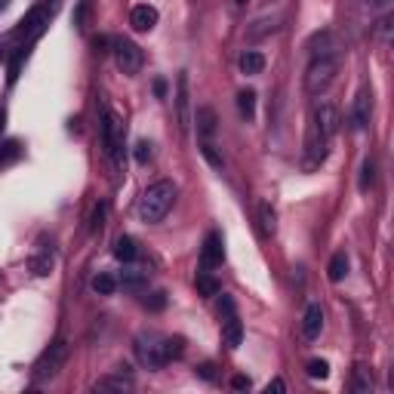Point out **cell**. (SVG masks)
<instances>
[{"mask_svg": "<svg viewBox=\"0 0 394 394\" xmlns=\"http://www.w3.org/2000/svg\"><path fill=\"white\" fill-rule=\"evenodd\" d=\"M339 74V59L336 56H314L305 71V93L308 96H324L333 87Z\"/></svg>", "mask_w": 394, "mask_h": 394, "instance_id": "cell-4", "label": "cell"}, {"mask_svg": "<svg viewBox=\"0 0 394 394\" xmlns=\"http://www.w3.org/2000/svg\"><path fill=\"white\" fill-rule=\"evenodd\" d=\"M133 154H136V161L139 164H148L151 161V154H154V148H151V142H136V151H133Z\"/></svg>", "mask_w": 394, "mask_h": 394, "instance_id": "cell-31", "label": "cell"}, {"mask_svg": "<svg viewBox=\"0 0 394 394\" xmlns=\"http://www.w3.org/2000/svg\"><path fill=\"white\" fill-rule=\"evenodd\" d=\"M321 330H324V308L317 302H312V305H305V314H302V336L314 342L321 336Z\"/></svg>", "mask_w": 394, "mask_h": 394, "instance_id": "cell-11", "label": "cell"}, {"mask_svg": "<svg viewBox=\"0 0 394 394\" xmlns=\"http://www.w3.org/2000/svg\"><path fill=\"white\" fill-rule=\"evenodd\" d=\"M336 130H339V108L333 102H326V99H321V102L314 105V111H312L308 136H305V170L308 173H314V170H321L324 166Z\"/></svg>", "mask_w": 394, "mask_h": 394, "instance_id": "cell-1", "label": "cell"}, {"mask_svg": "<svg viewBox=\"0 0 394 394\" xmlns=\"http://www.w3.org/2000/svg\"><path fill=\"white\" fill-rule=\"evenodd\" d=\"M4 6H6V0H0V10H4Z\"/></svg>", "mask_w": 394, "mask_h": 394, "instance_id": "cell-43", "label": "cell"}, {"mask_svg": "<svg viewBox=\"0 0 394 394\" xmlns=\"http://www.w3.org/2000/svg\"><path fill=\"white\" fill-rule=\"evenodd\" d=\"M376 4H379V6H385V4H388V0H376Z\"/></svg>", "mask_w": 394, "mask_h": 394, "instance_id": "cell-42", "label": "cell"}, {"mask_svg": "<svg viewBox=\"0 0 394 394\" xmlns=\"http://www.w3.org/2000/svg\"><path fill=\"white\" fill-rule=\"evenodd\" d=\"M225 262V240L219 231H209L204 240V250H200V268H216Z\"/></svg>", "mask_w": 394, "mask_h": 394, "instance_id": "cell-10", "label": "cell"}, {"mask_svg": "<svg viewBox=\"0 0 394 394\" xmlns=\"http://www.w3.org/2000/svg\"><path fill=\"white\" fill-rule=\"evenodd\" d=\"M99 139H102V148L108 154V161L114 164V170H123V139H127V127L123 121L114 114V108L102 102V111H99Z\"/></svg>", "mask_w": 394, "mask_h": 394, "instance_id": "cell-3", "label": "cell"}, {"mask_svg": "<svg viewBox=\"0 0 394 394\" xmlns=\"http://www.w3.org/2000/svg\"><path fill=\"white\" fill-rule=\"evenodd\" d=\"M56 6H59L56 0H44V4H37L35 10H31V13L19 22V28L13 31V37H16V40H22V37H37L40 31H44V25H49V19H53Z\"/></svg>", "mask_w": 394, "mask_h": 394, "instance_id": "cell-6", "label": "cell"}, {"mask_svg": "<svg viewBox=\"0 0 394 394\" xmlns=\"http://www.w3.org/2000/svg\"><path fill=\"white\" fill-rule=\"evenodd\" d=\"M19 142H4V145H0V166H6V164H13L16 161V157H19Z\"/></svg>", "mask_w": 394, "mask_h": 394, "instance_id": "cell-27", "label": "cell"}, {"mask_svg": "<svg viewBox=\"0 0 394 394\" xmlns=\"http://www.w3.org/2000/svg\"><path fill=\"white\" fill-rule=\"evenodd\" d=\"M259 231H262V238H271L278 231V213H274V207L268 200L259 204Z\"/></svg>", "mask_w": 394, "mask_h": 394, "instance_id": "cell-15", "label": "cell"}, {"mask_svg": "<svg viewBox=\"0 0 394 394\" xmlns=\"http://www.w3.org/2000/svg\"><path fill=\"white\" fill-rule=\"evenodd\" d=\"M145 283V274L142 271H123V287L127 290H139Z\"/></svg>", "mask_w": 394, "mask_h": 394, "instance_id": "cell-32", "label": "cell"}, {"mask_svg": "<svg viewBox=\"0 0 394 394\" xmlns=\"http://www.w3.org/2000/svg\"><path fill=\"white\" fill-rule=\"evenodd\" d=\"M345 274H348V256L336 253L330 259V265H326V278H330L333 283H339V281H345Z\"/></svg>", "mask_w": 394, "mask_h": 394, "instance_id": "cell-20", "label": "cell"}, {"mask_svg": "<svg viewBox=\"0 0 394 394\" xmlns=\"http://www.w3.org/2000/svg\"><path fill=\"white\" fill-rule=\"evenodd\" d=\"M234 4H238V6H244V4H247V0H234Z\"/></svg>", "mask_w": 394, "mask_h": 394, "instance_id": "cell-41", "label": "cell"}, {"mask_svg": "<svg viewBox=\"0 0 394 394\" xmlns=\"http://www.w3.org/2000/svg\"><path fill=\"white\" fill-rule=\"evenodd\" d=\"M238 108H240V114H244L247 121H253L256 117V93L253 90H240L238 93Z\"/></svg>", "mask_w": 394, "mask_h": 394, "instance_id": "cell-22", "label": "cell"}, {"mask_svg": "<svg viewBox=\"0 0 394 394\" xmlns=\"http://www.w3.org/2000/svg\"><path fill=\"white\" fill-rule=\"evenodd\" d=\"M111 53H114L117 68H121L123 74H136L142 68V49L133 44V40H127V37L111 40Z\"/></svg>", "mask_w": 394, "mask_h": 394, "instance_id": "cell-8", "label": "cell"}, {"mask_svg": "<svg viewBox=\"0 0 394 394\" xmlns=\"http://www.w3.org/2000/svg\"><path fill=\"white\" fill-rule=\"evenodd\" d=\"M136 355L148 370H161V367L170 364L166 348H164V336H154V333H142L136 339Z\"/></svg>", "mask_w": 394, "mask_h": 394, "instance_id": "cell-7", "label": "cell"}, {"mask_svg": "<svg viewBox=\"0 0 394 394\" xmlns=\"http://www.w3.org/2000/svg\"><path fill=\"white\" fill-rule=\"evenodd\" d=\"M240 71L244 74H262L265 71V56L262 53H256V49H247L244 56H240Z\"/></svg>", "mask_w": 394, "mask_h": 394, "instance_id": "cell-19", "label": "cell"}, {"mask_svg": "<svg viewBox=\"0 0 394 394\" xmlns=\"http://www.w3.org/2000/svg\"><path fill=\"white\" fill-rule=\"evenodd\" d=\"M25 56H28V47H19V49L13 53V59H10V68H6V80H10V83L19 80V68H22Z\"/></svg>", "mask_w": 394, "mask_h": 394, "instance_id": "cell-23", "label": "cell"}, {"mask_svg": "<svg viewBox=\"0 0 394 394\" xmlns=\"http://www.w3.org/2000/svg\"><path fill=\"white\" fill-rule=\"evenodd\" d=\"M105 213H108V207H105V204H96L93 216H90V231H102V225H105Z\"/></svg>", "mask_w": 394, "mask_h": 394, "instance_id": "cell-29", "label": "cell"}, {"mask_svg": "<svg viewBox=\"0 0 394 394\" xmlns=\"http://www.w3.org/2000/svg\"><path fill=\"white\" fill-rule=\"evenodd\" d=\"M222 342H225V345H228L231 351L240 348V342H244V324H240L238 312L222 314Z\"/></svg>", "mask_w": 394, "mask_h": 394, "instance_id": "cell-12", "label": "cell"}, {"mask_svg": "<svg viewBox=\"0 0 394 394\" xmlns=\"http://www.w3.org/2000/svg\"><path fill=\"white\" fill-rule=\"evenodd\" d=\"M164 305H166V293H151V296H145V308H151V312H161Z\"/></svg>", "mask_w": 394, "mask_h": 394, "instance_id": "cell-33", "label": "cell"}, {"mask_svg": "<svg viewBox=\"0 0 394 394\" xmlns=\"http://www.w3.org/2000/svg\"><path fill=\"white\" fill-rule=\"evenodd\" d=\"M53 265H56V256H53V250H37V256L31 259V271L37 274V278H47L49 271H53Z\"/></svg>", "mask_w": 394, "mask_h": 394, "instance_id": "cell-18", "label": "cell"}, {"mask_svg": "<svg viewBox=\"0 0 394 394\" xmlns=\"http://www.w3.org/2000/svg\"><path fill=\"white\" fill-rule=\"evenodd\" d=\"M200 154H204V157H207V161H209V164H213V170H222V166H225V161H222V157H219V154H216V148H213V145H209V142H204V145H200Z\"/></svg>", "mask_w": 394, "mask_h": 394, "instance_id": "cell-30", "label": "cell"}, {"mask_svg": "<svg viewBox=\"0 0 394 394\" xmlns=\"http://www.w3.org/2000/svg\"><path fill=\"white\" fill-rule=\"evenodd\" d=\"M355 391H360V394L373 391V376H370V370H364V367H355Z\"/></svg>", "mask_w": 394, "mask_h": 394, "instance_id": "cell-25", "label": "cell"}, {"mask_svg": "<svg viewBox=\"0 0 394 394\" xmlns=\"http://www.w3.org/2000/svg\"><path fill=\"white\" fill-rule=\"evenodd\" d=\"M195 283H197V293H200V296H207V299H209V296H219V293H222L219 281L209 274V268H200L197 278H195Z\"/></svg>", "mask_w": 394, "mask_h": 394, "instance_id": "cell-17", "label": "cell"}, {"mask_svg": "<svg viewBox=\"0 0 394 394\" xmlns=\"http://www.w3.org/2000/svg\"><path fill=\"white\" fill-rule=\"evenodd\" d=\"M265 391H268V394H271V391H287V385H283V379H274V382L265 385Z\"/></svg>", "mask_w": 394, "mask_h": 394, "instance_id": "cell-37", "label": "cell"}, {"mask_svg": "<svg viewBox=\"0 0 394 394\" xmlns=\"http://www.w3.org/2000/svg\"><path fill=\"white\" fill-rule=\"evenodd\" d=\"M176 197H179V188H176V182H170V179H161V182H154V185H148L139 197V219L148 225L161 222L173 209Z\"/></svg>", "mask_w": 394, "mask_h": 394, "instance_id": "cell-2", "label": "cell"}, {"mask_svg": "<svg viewBox=\"0 0 394 394\" xmlns=\"http://www.w3.org/2000/svg\"><path fill=\"white\" fill-rule=\"evenodd\" d=\"M130 25H133V31H139V35H148V31H154V25H157V10L154 6H148V4L133 6Z\"/></svg>", "mask_w": 394, "mask_h": 394, "instance_id": "cell-13", "label": "cell"}, {"mask_svg": "<svg viewBox=\"0 0 394 394\" xmlns=\"http://www.w3.org/2000/svg\"><path fill=\"white\" fill-rule=\"evenodd\" d=\"M108 47H111V40H108V37H96V40H93V49H96L99 56H102V53H111Z\"/></svg>", "mask_w": 394, "mask_h": 394, "instance_id": "cell-35", "label": "cell"}, {"mask_svg": "<svg viewBox=\"0 0 394 394\" xmlns=\"http://www.w3.org/2000/svg\"><path fill=\"white\" fill-rule=\"evenodd\" d=\"M154 93L157 96H166V80H154Z\"/></svg>", "mask_w": 394, "mask_h": 394, "instance_id": "cell-39", "label": "cell"}, {"mask_svg": "<svg viewBox=\"0 0 394 394\" xmlns=\"http://www.w3.org/2000/svg\"><path fill=\"white\" fill-rule=\"evenodd\" d=\"M370 93H360L357 99H355V105H351V130H367V123H370Z\"/></svg>", "mask_w": 394, "mask_h": 394, "instance_id": "cell-14", "label": "cell"}, {"mask_svg": "<svg viewBox=\"0 0 394 394\" xmlns=\"http://www.w3.org/2000/svg\"><path fill=\"white\" fill-rule=\"evenodd\" d=\"M136 240L133 238H127V234H123V238H117V244H114V256L121 259V262H133V259H136Z\"/></svg>", "mask_w": 394, "mask_h": 394, "instance_id": "cell-21", "label": "cell"}, {"mask_svg": "<svg viewBox=\"0 0 394 394\" xmlns=\"http://www.w3.org/2000/svg\"><path fill=\"white\" fill-rule=\"evenodd\" d=\"M83 13H87V0H83V4L78 6V13H74V25H78V28H83V25H80L83 22Z\"/></svg>", "mask_w": 394, "mask_h": 394, "instance_id": "cell-38", "label": "cell"}, {"mask_svg": "<svg viewBox=\"0 0 394 394\" xmlns=\"http://www.w3.org/2000/svg\"><path fill=\"white\" fill-rule=\"evenodd\" d=\"M231 388H234V391H247V388H250V379H247V376H234V379H231Z\"/></svg>", "mask_w": 394, "mask_h": 394, "instance_id": "cell-36", "label": "cell"}, {"mask_svg": "<svg viewBox=\"0 0 394 394\" xmlns=\"http://www.w3.org/2000/svg\"><path fill=\"white\" fill-rule=\"evenodd\" d=\"M373 182H376V161H370V157H367L364 166H360V191L373 188Z\"/></svg>", "mask_w": 394, "mask_h": 394, "instance_id": "cell-26", "label": "cell"}, {"mask_svg": "<svg viewBox=\"0 0 394 394\" xmlns=\"http://www.w3.org/2000/svg\"><path fill=\"white\" fill-rule=\"evenodd\" d=\"M197 376H200V379H207V382H213V379H216L213 364H200V367H197Z\"/></svg>", "mask_w": 394, "mask_h": 394, "instance_id": "cell-34", "label": "cell"}, {"mask_svg": "<svg viewBox=\"0 0 394 394\" xmlns=\"http://www.w3.org/2000/svg\"><path fill=\"white\" fill-rule=\"evenodd\" d=\"M308 376L312 379H326L330 376V364L326 360H308Z\"/></svg>", "mask_w": 394, "mask_h": 394, "instance_id": "cell-28", "label": "cell"}, {"mask_svg": "<svg viewBox=\"0 0 394 394\" xmlns=\"http://www.w3.org/2000/svg\"><path fill=\"white\" fill-rule=\"evenodd\" d=\"M176 121H179L182 133H188V127H191V96H188V74L185 71L176 78Z\"/></svg>", "mask_w": 394, "mask_h": 394, "instance_id": "cell-9", "label": "cell"}, {"mask_svg": "<svg viewBox=\"0 0 394 394\" xmlns=\"http://www.w3.org/2000/svg\"><path fill=\"white\" fill-rule=\"evenodd\" d=\"M4 121H6V114H4V111H0V130H4Z\"/></svg>", "mask_w": 394, "mask_h": 394, "instance_id": "cell-40", "label": "cell"}, {"mask_svg": "<svg viewBox=\"0 0 394 394\" xmlns=\"http://www.w3.org/2000/svg\"><path fill=\"white\" fill-rule=\"evenodd\" d=\"M65 360H68V342H65V339H56L53 345L44 348V355L37 357V364H35V379H37V382L56 379L59 370L65 367Z\"/></svg>", "mask_w": 394, "mask_h": 394, "instance_id": "cell-5", "label": "cell"}, {"mask_svg": "<svg viewBox=\"0 0 394 394\" xmlns=\"http://www.w3.org/2000/svg\"><path fill=\"white\" fill-rule=\"evenodd\" d=\"M93 290L99 293V296H111V293L117 290V281L111 278V274H96V278H93Z\"/></svg>", "mask_w": 394, "mask_h": 394, "instance_id": "cell-24", "label": "cell"}, {"mask_svg": "<svg viewBox=\"0 0 394 394\" xmlns=\"http://www.w3.org/2000/svg\"><path fill=\"white\" fill-rule=\"evenodd\" d=\"M195 123H197V136H204V139L216 136V111L213 108H197Z\"/></svg>", "mask_w": 394, "mask_h": 394, "instance_id": "cell-16", "label": "cell"}]
</instances>
